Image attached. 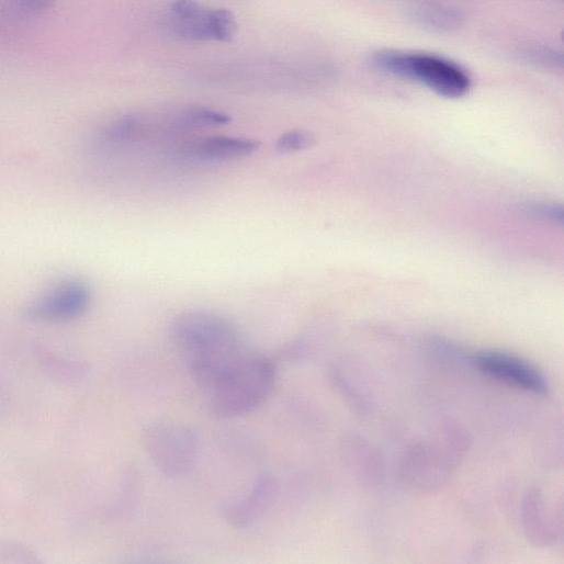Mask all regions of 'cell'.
<instances>
[{"mask_svg":"<svg viewBox=\"0 0 564 564\" xmlns=\"http://www.w3.org/2000/svg\"><path fill=\"white\" fill-rule=\"evenodd\" d=\"M526 59L531 64H539L543 66L562 67V54L549 49H534L524 54Z\"/></svg>","mask_w":564,"mask_h":564,"instance_id":"cell-20","label":"cell"},{"mask_svg":"<svg viewBox=\"0 0 564 564\" xmlns=\"http://www.w3.org/2000/svg\"><path fill=\"white\" fill-rule=\"evenodd\" d=\"M274 490L275 483L272 477H260L245 498L232 503L225 508V518L237 527L247 524L268 506Z\"/></svg>","mask_w":564,"mask_h":564,"instance_id":"cell-11","label":"cell"},{"mask_svg":"<svg viewBox=\"0 0 564 564\" xmlns=\"http://www.w3.org/2000/svg\"><path fill=\"white\" fill-rule=\"evenodd\" d=\"M275 377L273 362L248 350L204 392L215 415L241 417L264 404L274 387Z\"/></svg>","mask_w":564,"mask_h":564,"instance_id":"cell-3","label":"cell"},{"mask_svg":"<svg viewBox=\"0 0 564 564\" xmlns=\"http://www.w3.org/2000/svg\"><path fill=\"white\" fill-rule=\"evenodd\" d=\"M414 18L421 25L439 31L455 30L464 21L461 12L442 7H424L415 12Z\"/></svg>","mask_w":564,"mask_h":564,"instance_id":"cell-15","label":"cell"},{"mask_svg":"<svg viewBox=\"0 0 564 564\" xmlns=\"http://www.w3.org/2000/svg\"><path fill=\"white\" fill-rule=\"evenodd\" d=\"M210 10L199 0H174L168 9L167 29L185 41H211Z\"/></svg>","mask_w":564,"mask_h":564,"instance_id":"cell-10","label":"cell"},{"mask_svg":"<svg viewBox=\"0 0 564 564\" xmlns=\"http://www.w3.org/2000/svg\"><path fill=\"white\" fill-rule=\"evenodd\" d=\"M143 443L153 464L168 477L188 474L198 459L196 437L180 424L159 422L148 426Z\"/></svg>","mask_w":564,"mask_h":564,"instance_id":"cell-5","label":"cell"},{"mask_svg":"<svg viewBox=\"0 0 564 564\" xmlns=\"http://www.w3.org/2000/svg\"><path fill=\"white\" fill-rule=\"evenodd\" d=\"M350 461L360 478L370 483L382 476L383 460L377 450L368 440L361 437H351L348 440Z\"/></svg>","mask_w":564,"mask_h":564,"instance_id":"cell-12","label":"cell"},{"mask_svg":"<svg viewBox=\"0 0 564 564\" xmlns=\"http://www.w3.org/2000/svg\"><path fill=\"white\" fill-rule=\"evenodd\" d=\"M330 380L334 387L359 415L368 416L372 411V404L352 380L339 368L331 370Z\"/></svg>","mask_w":564,"mask_h":564,"instance_id":"cell-14","label":"cell"},{"mask_svg":"<svg viewBox=\"0 0 564 564\" xmlns=\"http://www.w3.org/2000/svg\"><path fill=\"white\" fill-rule=\"evenodd\" d=\"M313 136L304 131H291L281 135L275 148L281 154H294L307 149L313 145Z\"/></svg>","mask_w":564,"mask_h":564,"instance_id":"cell-18","label":"cell"},{"mask_svg":"<svg viewBox=\"0 0 564 564\" xmlns=\"http://www.w3.org/2000/svg\"><path fill=\"white\" fill-rule=\"evenodd\" d=\"M8 4L14 14L33 16L49 11L54 7V0H9Z\"/></svg>","mask_w":564,"mask_h":564,"instance_id":"cell-19","label":"cell"},{"mask_svg":"<svg viewBox=\"0 0 564 564\" xmlns=\"http://www.w3.org/2000/svg\"><path fill=\"white\" fill-rule=\"evenodd\" d=\"M258 148L259 144L253 139L215 135L183 142L178 153L191 161L224 162L249 157Z\"/></svg>","mask_w":564,"mask_h":564,"instance_id":"cell-9","label":"cell"},{"mask_svg":"<svg viewBox=\"0 0 564 564\" xmlns=\"http://www.w3.org/2000/svg\"><path fill=\"white\" fill-rule=\"evenodd\" d=\"M170 336L203 391L249 350L229 322L210 313L179 315L171 324Z\"/></svg>","mask_w":564,"mask_h":564,"instance_id":"cell-1","label":"cell"},{"mask_svg":"<svg viewBox=\"0 0 564 564\" xmlns=\"http://www.w3.org/2000/svg\"><path fill=\"white\" fill-rule=\"evenodd\" d=\"M473 368L483 374L523 392L544 396L549 384L544 375L528 362L503 352L473 356Z\"/></svg>","mask_w":564,"mask_h":564,"instance_id":"cell-8","label":"cell"},{"mask_svg":"<svg viewBox=\"0 0 564 564\" xmlns=\"http://www.w3.org/2000/svg\"><path fill=\"white\" fill-rule=\"evenodd\" d=\"M535 459L545 469H561L563 464V427L561 421L550 422L535 441Z\"/></svg>","mask_w":564,"mask_h":564,"instance_id":"cell-13","label":"cell"},{"mask_svg":"<svg viewBox=\"0 0 564 564\" xmlns=\"http://www.w3.org/2000/svg\"><path fill=\"white\" fill-rule=\"evenodd\" d=\"M429 353L438 362L454 366L473 368V356H469L460 348L452 346L451 343L435 340L428 343Z\"/></svg>","mask_w":564,"mask_h":564,"instance_id":"cell-17","label":"cell"},{"mask_svg":"<svg viewBox=\"0 0 564 564\" xmlns=\"http://www.w3.org/2000/svg\"><path fill=\"white\" fill-rule=\"evenodd\" d=\"M211 41L229 43L237 34L238 25L232 12L225 9L210 10Z\"/></svg>","mask_w":564,"mask_h":564,"instance_id":"cell-16","label":"cell"},{"mask_svg":"<svg viewBox=\"0 0 564 564\" xmlns=\"http://www.w3.org/2000/svg\"><path fill=\"white\" fill-rule=\"evenodd\" d=\"M520 514L524 537L534 546L551 548L562 539V508L550 504L540 487L526 490Z\"/></svg>","mask_w":564,"mask_h":564,"instance_id":"cell-7","label":"cell"},{"mask_svg":"<svg viewBox=\"0 0 564 564\" xmlns=\"http://www.w3.org/2000/svg\"><path fill=\"white\" fill-rule=\"evenodd\" d=\"M370 63L384 74L420 83L447 99L463 98L472 87L462 67L436 55L386 49L374 53Z\"/></svg>","mask_w":564,"mask_h":564,"instance_id":"cell-4","label":"cell"},{"mask_svg":"<svg viewBox=\"0 0 564 564\" xmlns=\"http://www.w3.org/2000/svg\"><path fill=\"white\" fill-rule=\"evenodd\" d=\"M472 448L469 430L452 419H444L429 441H419L405 450L399 463L402 483L416 493H432L445 486Z\"/></svg>","mask_w":564,"mask_h":564,"instance_id":"cell-2","label":"cell"},{"mask_svg":"<svg viewBox=\"0 0 564 564\" xmlns=\"http://www.w3.org/2000/svg\"><path fill=\"white\" fill-rule=\"evenodd\" d=\"M92 298V290L87 281L65 279L35 300L26 309V317L44 324L70 323L87 314Z\"/></svg>","mask_w":564,"mask_h":564,"instance_id":"cell-6","label":"cell"}]
</instances>
